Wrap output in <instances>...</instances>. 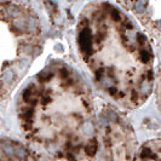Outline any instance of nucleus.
I'll return each mask as SVG.
<instances>
[{"label": "nucleus", "mask_w": 161, "mask_h": 161, "mask_svg": "<svg viewBox=\"0 0 161 161\" xmlns=\"http://www.w3.org/2000/svg\"><path fill=\"white\" fill-rule=\"evenodd\" d=\"M76 45L93 83L111 102L136 109L148 100L156 70L138 21L110 3H92L80 13Z\"/></svg>", "instance_id": "f03ea898"}, {"label": "nucleus", "mask_w": 161, "mask_h": 161, "mask_svg": "<svg viewBox=\"0 0 161 161\" xmlns=\"http://www.w3.org/2000/svg\"><path fill=\"white\" fill-rule=\"evenodd\" d=\"M100 147L105 161H136L139 148L132 129L115 111L102 115L99 124Z\"/></svg>", "instance_id": "20e7f679"}, {"label": "nucleus", "mask_w": 161, "mask_h": 161, "mask_svg": "<svg viewBox=\"0 0 161 161\" xmlns=\"http://www.w3.org/2000/svg\"><path fill=\"white\" fill-rule=\"evenodd\" d=\"M1 161H41L38 154L13 139L1 140Z\"/></svg>", "instance_id": "423d86ee"}, {"label": "nucleus", "mask_w": 161, "mask_h": 161, "mask_svg": "<svg viewBox=\"0 0 161 161\" xmlns=\"http://www.w3.org/2000/svg\"><path fill=\"white\" fill-rule=\"evenodd\" d=\"M154 93H155V100L158 109L161 114V63L156 69L155 74V85H154Z\"/></svg>", "instance_id": "6e6552de"}, {"label": "nucleus", "mask_w": 161, "mask_h": 161, "mask_svg": "<svg viewBox=\"0 0 161 161\" xmlns=\"http://www.w3.org/2000/svg\"><path fill=\"white\" fill-rule=\"evenodd\" d=\"M19 129L32 149L53 161H93L100 148L91 90L63 61H51L22 89Z\"/></svg>", "instance_id": "f257e3e1"}, {"label": "nucleus", "mask_w": 161, "mask_h": 161, "mask_svg": "<svg viewBox=\"0 0 161 161\" xmlns=\"http://www.w3.org/2000/svg\"><path fill=\"white\" fill-rule=\"evenodd\" d=\"M136 161H161V139H151L139 147Z\"/></svg>", "instance_id": "0eeeda50"}, {"label": "nucleus", "mask_w": 161, "mask_h": 161, "mask_svg": "<svg viewBox=\"0 0 161 161\" xmlns=\"http://www.w3.org/2000/svg\"><path fill=\"white\" fill-rule=\"evenodd\" d=\"M131 11L138 23L161 38V0H133Z\"/></svg>", "instance_id": "39448f33"}, {"label": "nucleus", "mask_w": 161, "mask_h": 161, "mask_svg": "<svg viewBox=\"0 0 161 161\" xmlns=\"http://www.w3.org/2000/svg\"><path fill=\"white\" fill-rule=\"evenodd\" d=\"M3 70L29 57L39 45V19L29 8L16 3L1 4Z\"/></svg>", "instance_id": "7ed1b4c3"}]
</instances>
